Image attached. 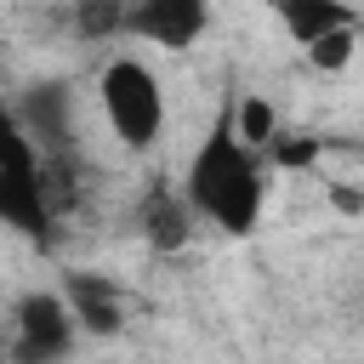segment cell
I'll list each match as a JSON object with an SVG mask.
<instances>
[{
	"label": "cell",
	"mask_w": 364,
	"mask_h": 364,
	"mask_svg": "<svg viewBox=\"0 0 364 364\" xmlns=\"http://www.w3.org/2000/svg\"><path fill=\"white\" fill-rule=\"evenodd\" d=\"M182 193L199 216V228L222 233V239H250L267 216V148H256L239 119H233V97L216 108V119L205 125V136L193 142L188 165H182Z\"/></svg>",
	"instance_id": "cell-1"
},
{
	"label": "cell",
	"mask_w": 364,
	"mask_h": 364,
	"mask_svg": "<svg viewBox=\"0 0 364 364\" xmlns=\"http://www.w3.org/2000/svg\"><path fill=\"white\" fill-rule=\"evenodd\" d=\"M91 97H97V114H102L108 136L125 154H154L159 148V136L171 125V97H165L159 68L142 51H108L97 80H91Z\"/></svg>",
	"instance_id": "cell-2"
},
{
	"label": "cell",
	"mask_w": 364,
	"mask_h": 364,
	"mask_svg": "<svg viewBox=\"0 0 364 364\" xmlns=\"http://www.w3.org/2000/svg\"><path fill=\"white\" fill-rule=\"evenodd\" d=\"M85 330L74 301L63 296V284H28L11 296L6 318H0V347L6 364H74Z\"/></svg>",
	"instance_id": "cell-3"
},
{
	"label": "cell",
	"mask_w": 364,
	"mask_h": 364,
	"mask_svg": "<svg viewBox=\"0 0 364 364\" xmlns=\"http://www.w3.org/2000/svg\"><path fill=\"white\" fill-rule=\"evenodd\" d=\"M0 222L17 228V233H28V239H51V228H57L51 199H46L40 148L17 125L11 102H0Z\"/></svg>",
	"instance_id": "cell-4"
},
{
	"label": "cell",
	"mask_w": 364,
	"mask_h": 364,
	"mask_svg": "<svg viewBox=\"0 0 364 364\" xmlns=\"http://www.w3.org/2000/svg\"><path fill=\"white\" fill-rule=\"evenodd\" d=\"M17 125L28 131V142L40 148V159H63V154H85V108L74 80L63 74H40L11 97Z\"/></svg>",
	"instance_id": "cell-5"
},
{
	"label": "cell",
	"mask_w": 364,
	"mask_h": 364,
	"mask_svg": "<svg viewBox=\"0 0 364 364\" xmlns=\"http://www.w3.org/2000/svg\"><path fill=\"white\" fill-rule=\"evenodd\" d=\"M210 0H125L119 40L154 46V51H193L210 34Z\"/></svg>",
	"instance_id": "cell-6"
},
{
	"label": "cell",
	"mask_w": 364,
	"mask_h": 364,
	"mask_svg": "<svg viewBox=\"0 0 364 364\" xmlns=\"http://www.w3.org/2000/svg\"><path fill=\"white\" fill-rule=\"evenodd\" d=\"M136 233H142V245H148V250H159V256L182 250V245L199 233V216H193V205H188L182 182L154 176V182L136 193Z\"/></svg>",
	"instance_id": "cell-7"
},
{
	"label": "cell",
	"mask_w": 364,
	"mask_h": 364,
	"mask_svg": "<svg viewBox=\"0 0 364 364\" xmlns=\"http://www.w3.org/2000/svg\"><path fill=\"white\" fill-rule=\"evenodd\" d=\"M63 296L74 301L80 330L97 336V341H108V336H119V330L131 324V296H125L114 279H102V273H68V279H63Z\"/></svg>",
	"instance_id": "cell-8"
},
{
	"label": "cell",
	"mask_w": 364,
	"mask_h": 364,
	"mask_svg": "<svg viewBox=\"0 0 364 364\" xmlns=\"http://www.w3.org/2000/svg\"><path fill=\"white\" fill-rule=\"evenodd\" d=\"M273 6V17H279V28L290 34V46H313L318 34H330V28H341V23H353V11L341 6V0H267Z\"/></svg>",
	"instance_id": "cell-9"
},
{
	"label": "cell",
	"mask_w": 364,
	"mask_h": 364,
	"mask_svg": "<svg viewBox=\"0 0 364 364\" xmlns=\"http://www.w3.org/2000/svg\"><path fill=\"white\" fill-rule=\"evenodd\" d=\"M358 51H364V28H358V17H353V23L330 28V34H318L301 57H307V68H318V74H341V68L358 63Z\"/></svg>",
	"instance_id": "cell-10"
}]
</instances>
